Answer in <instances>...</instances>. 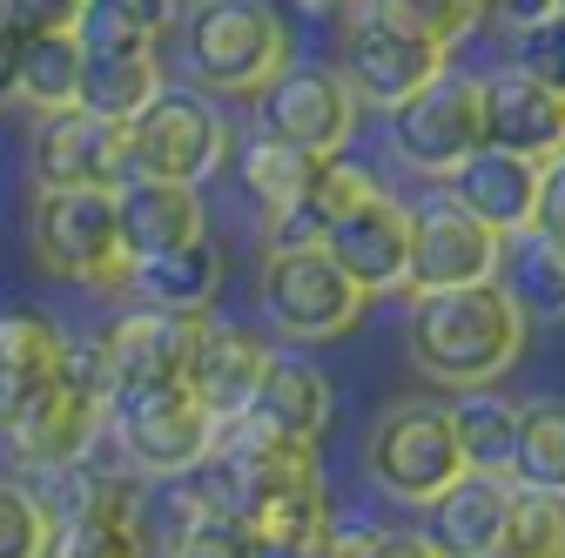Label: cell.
<instances>
[{"instance_id":"1","label":"cell","mask_w":565,"mask_h":558,"mask_svg":"<svg viewBox=\"0 0 565 558\" xmlns=\"http://www.w3.org/2000/svg\"><path fill=\"white\" fill-rule=\"evenodd\" d=\"M525 336H532L525 310L512 303V290L499 283V276H491V283L417 297V310H411V364L431 384L484 390V384H499L519 364Z\"/></svg>"},{"instance_id":"2","label":"cell","mask_w":565,"mask_h":558,"mask_svg":"<svg viewBox=\"0 0 565 558\" xmlns=\"http://www.w3.org/2000/svg\"><path fill=\"white\" fill-rule=\"evenodd\" d=\"M189 88L202 95H263L290 61V21L269 0H195L175 21Z\"/></svg>"},{"instance_id":"3","label":"cell","mask_w":565,"mask_h":558,"mask_svg":"<svg viewBox=\"0 0 565 558\" xmlns=\"http://www.w3.org/2000/svg\"><path fill=\"white\" fill-rule=\"evenodd\" d=\"M216 417L202 410V397L189 384H135V390H108V438L121 451V464H135L141 477H182L209 458L216 444Z\"/></svg>"},{"instance_id":"4","label":"cell","mask_w":565,"mask_h":558,"mask_svg":"<svg viewBox=\"0 0 565 558\" xmlns=\"http://www.w3.org/2000/svg\"><path fill=\"white\" fill-rule=\"evenodd\" d=\"M108 431V371L95 343H75L67 364L34 390V404L8 425V444L21 451L28 471H54L67 458H88Z\"/></svg>"},{"instance_id":"5","label":"cell","mask_w":565,"mask_h":558,"mask_svg":"<svg viewBox=\"0 0 565 558\" xmlns=\"http://www.w3.org/2000/svg\"><path fill=\"white\" fill-rule=\"evenodd\" d=\"M28 243L34 262L67 283H95L115 290L121 283V223H115V189H34L28 208Z\"/></svg>"},{"instance_id":"6","label":"cell","mask_w":565,"mask_h":558,"mask_svg":"<svg viewBox=\"0 0 565 558\" xmlns=\"http://www.w3.org/2000/svg\"><path fill=\"white\" fill-rule=\"evenodd\" d=\"M256 303L276 336L290 343H330L364 316V290L343 276L330 249H263Z\"/></svg>"},{"instance_id":"7","label":"cell","mask_w":565,"mask_h":558,"mask_svg":"<svg viewBox=\"0 0 565 558\" xmlns=\"http://www.w3.org/2000/svg\"><path fill=\"white\" fill-rule=\"evenodd\" d=\"M230 162V115L202 88H162L128 121V175H162L202 189Z\"/></svg>"},{"instance_id":"8","label":"cell","mask_w":565,"mask_h":558,"mask_svg":"<svg viewBox=\"0 0 565 558\" xmlns=\"http://www.w3.org/2000/svg\"><path fill=\"white\" fill-rule=\"evenodd\" d=\"M465 471L451 404H391L364 438V477L397 505H424Z\"/></svg>"},{"instance_id":"9","label":"cell","mask_w":565,"mask_h":558,"mask_svg":"<svg viewBox=\"0 0 565 558\" xmlns=\"http://www.w3.org/2000/svg\"><path fill=\"white\" fill-rule=\"evenodd\" d=\"M82 108L108 115V121H135L141 108H149L169 75H162V41L156 34H141L128 14L115 8H95L88 0V14H82Z\"/></svg>"},{"instance_id":"10","label":"cell","mask_w":565,"mask_h":558,"mask_svg":"<svg viewBox=\"0 0 565 558\" xmlns=\"http://www.w3.org/2000/svg\"><path fill=\"white\" fill-rule=\"evenodd\" d=\"M484 142V88L478 75H445L424 82L411 101L391 108V155L417 175H451L471 149Z\"/></svg>"},{"instance_id":"11","label":"cell","mask_w":565,"mask_h":558,"mask_svg":"<svg viewBox=\"0 0 565 558\" xmlns=\"http://www.w3.org/2000/svg\"><path fill=\"white\" fill-rule=\"evenodd\" d=\"M216 310H162V303H135L128 316H115L95 336V357L108 371V390H135V384H189L195 343Z\"/></svg>"},{"instance_id":"12","label":"cell","mask_w":565,"mask_h":558,"mask_svg":"<svg viewBox=\"0 0 565 558\" xmlns=\"http://www.w3.org/2000/svg\"><path fill=\"white\" fill-rule=\"evenodd\" d=\"M505 256V236L484 229L471 208H458L451 195L411 208V262H404V297H431V290H465V283H491Z\"/></svg>"},{"instance_id":"13","label":"cell","mask_w":565,"mask_h":558,"mask_svg":"<svg viewBox=\"0 0 565 558\" xmlns=\"http://www.w3.org/2000/svg\"><path fill=\"white\" fill-rule=\"evenodd\" d=\"M256 101H263V135H282V142H297L310 155H343L364 108L337 75V61H282Z\"/></svg>"},{"instance_id":"14","label":"cell","mask_w":565,"mask_h":558,"mask_svg":"<svg viewBox=\"0 0 565 558\" xmlns=\"http://www.w3.org/2000/svg\"><path fill=\"white\" fill-rule=\"evenodd\" d=\"M445 67H451L445 47H431V41H417V34H404V28L377 21L371 8L343 21L337 75L350 82V95H358V101H371V108H384V115H391L397 101H411L424 82H438Z\"/></svg>"},{"instance_id":"15","label":"cell","mask_w":565,"mask_h":558,"mask_svg":"<svg viewBox=\"0 0 565 558\" xmlns=\"http://www.w3.org/2000/svg\"><path fill=\"white\" fill-rule=\"evenodd\" d=\"M34 175L41 189H115L128 175V121H108L95 108H54L34 128Z\"/></svg>"},{"instance_id":"16","label":"cell","mask_w":565,"mask_h":558,"mask_svg":"<svg viewBox=\"0 0 565 558\" xmlns=\"http://www.w3.org/2000/svg\"><path fill=\"white\" fill-rule=\"evenodd\" d=\"M323 249L343 262V276L364 297H397L404 290V262H411V208L384 195V182L371 195H358L337 216V229L323 236Z\"/></svg>"},{"instance_id":"17","label":"cell","mask_w":565,"mask_h":558,"mask_svg":"<svg viewBox=\"0 0 565 558\" xmlns=\"http://www.w3.org/2000/svg\"><path fill=\"white\" fill-rule=\"evenodd\" d=\"M478 88H484V142L491 149H512V155H532V162L565 155V88L532 82L512 61L491 67Z\"/></svg>"},{"instance_id":"18","label":"cell","mask_w":565,"mask_h":558,"mask_svg":"<svg viewBox=\"0 0 565 558\" xmlns=\"http://www.w3.org/2000/svg\"><path fill=\"white\" fill-rule=\"evenodd\" d=\"M539 169H545V162H532V155H512V149L478 142V149L445 175V195H451L458 208H471L484 229L512 236V229H525V223L539 216Z\"/></svg>"},{"instance_id":"19","label":"cell","mask_w":565,"mask_h":558,"mask_svg":"<svg viewBox=\"0 0 565 558\" xmlns=\"http://www.w3.org/2000/svg\"><path fill=\"white\" fill-rule=\"evenodd\" d=\"M115 223H121V256L128 262L169 256V249H182L209 229L202 195L189 182H162V175H121L115 182Z\"/></svg>"},{"instance_id":"20","label":"cell","mask_w":565,"mask_h":558,"mask_svg":"<svg viewBox=\"0 0 565 558\" xmlns=\"http://www.w3.org/2000/svg\"><path fill=\"white\" fill-rule=\"evenodd\" d=\"M505 505H512V477L505 471H458L438 498H424V538H431L445 558H478V551H499L505 532Z\"/></svg>"},{"instance_id":"21","label":"cell","mask_w":565,"mask_h":558,"mask_svg":"<svg viewBox=\"0 0 565 558\" xmlns=\"http://www.w3.org/2000/svg\"><path fill=\"white\" fill-rule=\"evenodd\" d=\"M269 343L249 330V323H223V316H209L202 343H195V364H189V390L202 397V410L216 417V425H230V417L249 410L263 371H269Z\"/></svg>"},{"instance_id":"22","label":"cell","mask_w":565,"mask_h":558,"mask_svg":"<svg viewBox=\"0 0 565 558\" xmlns=\"http://www.w3.org/2000/svg\"><path fill=\"white\" fill-rule=\"evenodd\" d=\"M371 189H377L371 169L330 155V162L290 195V202L263 216V249H323V236L337 229V216H343V208L358 202V195H371Z\"/></svg>"},{"instance_id":"23","label":"cell","mask_w":565,"mask_h":558,"mask_svg":"<svg viewBox=\"0 0 565 558\" xmlns=\"http://www.w3.org/2000/svg\"><path fill=\"white\" fill-rule=\"evenodd\" d=\"M75 336L41 310H0V431L34 404V390L67 364Z\"/></svg>"},{"instance_id":"24","label":"cell","mask_w":565,"mask_h":558,"mask_svg":"<svg viewBox=\"0 0 565 558\" xmlns=\"http://www.w3.org/2000/svg\"><path fill=\"white\" fill-rule=\"evenodd\" d=\"M141 477L135 464H102L88 458H67L54 471H34V492L47 505V518H141Z\"/></svg>"},{"instance_id":"25","label":"cell","mask_w":565,"mask_h":558,"mask_svg":"<svg viewBox=\"0 0 565 558\" xmlns=\"http://www.w3.org/2000/svg\"><path fill=\"white\" fill-rule=\"evenodd\" d=\"M115 290L135 297V303H162V310H216V297H223V249L202 229L195 243H182L169 256L128 262Z\"/></svg>"},{"instance_id":"26","label":"cell","mask_w":565,"mask_h":558,"mask_svg":"<svg viewBox=\"0 0 565 558\" xmlns=\"http://www.w3.org/2000/svg\"><path fill=\"white\" fill-rule=\"evenodd\" d=\"M243 417H249L256 431L317 444L323 425H330V377L310 357H269V371H263V384H256V397H249Z\"/></svg>"},{"instance_id":"27","label":"cell","mask_w":565,"mask_h":558,"mask_svg":"<svg viewBox=\"0 0 565 558\" xmlns=\"http://www.w3.org/2000/svg\"><path fill=\"white\" fill-rule=\"evenodd\" d=\"M499 283L512 290L525 323H565V243L539 223L512 229L499 256Z\"/></svg>"},{"instance_id":"28","label":"cell","mask_w":565,"mask_h":558,"mask_svg":"<svg viewBox=\"0 0 565 558\" xmlns=\"http://www.w3.org/2000/svg\"><path fill=\"white\" fill-rule=\"evenodd\" d=\"M75 95H82V34H28L14 61V101L54 115L75 108Z\"/></svg>"},{"instance_id":"29","label":"cell","mask_w":565,"mask_h":558,"mask_svg":"<svg viewBox=\"0 0 565 558\" xmlns=\"http://www.w3.org/2000/svg\"><path fill=\"white\" fill-rule=\"evenodd\" d=\"M451 431L465 451V471H505L512 477V438H519V404H505L499 390H465L451 404Z\"/></svg>"},{"instance_id":"30","label":"cell","mask_w":565,"mask_h":558,"mask_svg":"<svg viewBox=\"0 0 565 558\" xmlns=\"http://www.w3.org/2000/svg\"><path fill=\"white\" fill-rule=\"evenodd\" d=\"M512 484H545V492H565V397H532V404H519Z\"/></svg>"},{"instance_id":"31","label":"cell","mask_w":565,"mask_h":558,"mask_svg":"<svg viewBox=\"0 0 565 558\" xmlns=\"http://www.w3.org/2000/svg\"><path fill=\"white\" fill-rule=\"evenodd\" d=\"M323 162H330V155H310V149H297V142H282V135H256V142L243 149V162H236V175H243V195L269 216V208H282Z\"/></svg>"},{"instance_id":"32","label":"cell","mask_w":565,"mask_h":558,"mask_svg":"<svg viewBox=\"0 0 565 558\" xmlns=\"http://www.w3.org/2000/svg\"><path fill=\"white\" fill-rule=\"evenodd\" d=\"M364 8H371L377 21L417 34V41L445 47V54H451L458 41H471L478 28H491V0H364Z\"/></svg>"},{"instance_id":"33","label":"cell","mask_w":565,"mask_h":558,"mask_svg":"<svg viewBox=\"0 0 565 558\" xmlns=\"http://www.w3.org/2000/svg\"><path fill=\"white\" fill-rule=\"evenodd\" d=\"M499 551L505 558H565V492H545V484H512Z\"/></svg>"},{"instance_id":"34","label":"cell","mask_w":565,"mask_h":558,"mask_svg":"<svg viewBox=\"0 0 565 558\" xmlns=\"http://www.w3.org/2000/svg\"><path fill=\"white\" fill-rule=\"evenodd\" d=\"M41 558H149L141 518H54Z\"/></svg>"},{"instance_id":"35","label":"cell","mask_w":565,"mask_h":558,"mask_svg":"<svg viewBox=\"0 0 565 558\" xmlns=\"http://www.w3.org/2000/svg\"><path fill=\"white\" fill-rule=\"evenodd\" d=\"M249 551H256V525L243 512H230V505L182 512L175 545H169V558H249Z\"/></svg>"},{"instance_id":"36","label":"cell","mask_w":565,"mask_h":558,"mask_svg":"<svg viewBox=\"0 0 565 558\" xmlns=\"http://www.w3.org/2000/svg\"><path fill=\"white\" fill-rule=\"evenodd\" d=\"M47 525H54V518H47V505H41L34 484L0 477V558H41Z\"/></svg>"},{"instance_id":"37","label":"cell","mask_w":565,"mask_h":558,"mask_svg":"<svg viewBox=\"0 0 565 558\" xmlns=\"http://www.w3.org/2000/svg\"><path fill=\"white\" fill-rule=\"evenodd\" d=\"M512 41V67H525L532 82H545V88H565V14H545V21H532V28H519V34H505Z\"/></svg>"},{"instance_id":"38","label":"cell","mask_w":565,"mask_h":558,"mask_svg":"<svg viewBox=\"0 0 565 558\" xmlns=\"http://www.w3.org/2000/svg\"><path fill=\"white\" fill-rule=\"evenodd\" d=\"M249 558H337V532H330V518H303V525H263Z\"/></svg>"},{"instance_id":"39","label":"cell","mask_w":565,"mask_h":558,"mask_svg":"<svg viewBox=\"0 0 565 558\" xmlns=\"http://www.w3.org/2000/svg\"><path fill=\"white\" fill-rule=\"evenodd\" d=\"M82 14H88V0H0V21L21 41L28 34H75Z\"/></svg>"},{"instance_id":"40","label":"cell","mask_w":565,"mask_h":558,"mask_svg":"<svg viewBox=\"0 0 565 558\" xmlns=\"http://www.w3.org/2000/svg\"><path fill=\"white\" fill-rule=\"evenodd\" d=\"M337 558H445L417 525H384V532H358V538H337Z\"/></svg>"},{"instance_id":"41","label":"cell","mask_w":565,"mask_h":558,"mask_svg":"<svg viewBox=\"0 0 565 558\" xmlns=\"http://www.w3.org/2000/svg\"><path fill=\"white\" fill-rule=\"evenodd\" d=\"M532 223L565 243V155H552V162L539 169V216H532Z\"/></svg>"},{"instance_id":"42","label":"cell","mask_w":565,"mask_h":558,"mask_svg":"<svg viewBox=\"0 0 565 558\" xmlns=\"http://www.w3.org/2000/svg\"><path fill=\"white\" fill-rule=\"evenodd\" d=\"M95 8H115V14H128L141 34H156V41H162V34L182 21V0H95Z\"/></svg>"},{"instance_id":"43","label":"cell","mask_w":565,"mask_h":558,"mask_svg":"<svg viewBox=\"0 0 565 558\" xmlns=\"http://www.w3.org/2000/svg\"><path fill=\"white\" fill-rule=\"evenodd\" d=\"M282 8L303 28H343L350 14H364V0H282Z\"/></svg>"},{"instance_id":"44","label":"cell","mask_w":565,"mask_h":558,"mask_svg":"<svg viewBox=\"0 0 565 558\" xmlns=\"http://www.w3.org/2000/svg\"><path fill=\"white\" fill-rule=\"evenodd\" d=\"M545 14H552V0H491V28H505V34H519Z\"/></svg>"},{"instance_id":"45","label":"cell","mask_w":565,"mask_h":558,"mask_svg":"<svg viewBox=\"0 0 565 558\" xmlns=\"http://www.w3.org/2000/svg\"><path fill=\"white\" fill-rule=\"evenodd\" d=\"M14 61H21V34L0 21V101H14Z\"/></svg>"},{"instance_id":"46","label":"cell","mask_w":565,"mask_h":558,"mask_svg":"<svg viewBox=\"0 0 565 558\" xmlns=\"http://www.w3.org/2000/svg\"><path fill=\"white\" fill-rule=\"evenodd\" d=\"M552 14H565V0H552Z\"/></svg>"},{"instance_id":"47","label":"cell","mask_w":565,"mask_h":558,"mask_svg":"<svg viewBox=\"0 0 565 558\" xmlns=\"http://www.w3.org/2000/svg\"><path fill=\"white\" fill-rule=\"evenodd\" d=\"M478 558H505V551H478Z\"/></svg>"}]
</instances>
